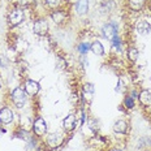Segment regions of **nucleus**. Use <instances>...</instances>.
I'll list each match as a JSON object with an SVG mask.
<instances>
[{"label": "nucleus", "mask_w": 151, "mask_h": 151, "mask_svg": "<svg viewBox=\"0 0 151 151\" xmlns=\"http://www.w3.org/2000/svg\"><path fill=\"white\" fill-rule=\"evenodd\" d=\"M11 98H12V102L14 103V106L17 107V108H22L25 102H26V93H25V90L21 89V87H16V89L12 91Z\"/></svg>", "instance_id": "obj_1"}, {"label": "nucleus", "mask_w": 151, "mask_h": 151, "mask_svg": "<svg viewBox=\"0 0 151 151\" xmlns=\"http://www.w3.org/2000/svg\"><path fill=\"white\" fill-rule=\"evenodd\" d=\"M25 18V13L22 9L16 8L13 11H11V13L8 14V21L11 26H18Z\"/></svg>", "instance_id": "obj_2"}, {"label": "nucleus", "mask_w": 151, "mask_h": 151, "mask_svg": "<svg viewBox=\"0 0 151 151\" xmlns=\"http://www.w3.org/2000/svg\"><path fill=\"white\" fill-rule=\"evenodd\" d=\"M33 132L37 134L38 137H42L47 133V122L45 121V119L38 117L33 124Z\"/></svg>", "instance_id": "obj_3"}, {"label": "nucleus", "mask_w": 151, "mask_h": 151, "mask_svg": "<svg viewBox=\"0 0 151 151\" xmlns=\"http://www.w3.org/2000/svg\"><path fill=\"white\" fill-rule=\"evenodd\" d=\"M34 33L39 37H45L48 31V24L46 20H38L34 22V27H33Z\"/></svg>", "instance_id": "obj_4"}, {"label": "nucleus", "mask_w": 151, "mask_h": 151, "mask_svg": "<svg viewBox=\"0 0 151 151\" xmlns=\"http://www.w3.org/2000/svg\"><path fill=\"white\" fill-rule=\"evenodd\" d=\"M102 33H103V35H104V38L112 40L113 37L117 35V26H116L113 22L106 24L104 26H103V29H102Z\"/></svg>", "instance_id": "obj_5"}, {"label": "nucleus", "mask_w": 151, "mask_h": 151, "mask_svg": "<svg viewBox=\"0 0 151 151\" xmlns=\"http://www.w3.org/2000/svg\"><path fill=\"white\" fill-rule=\"evenodd\" d=\"M38 91H39V83H38L37 81L27 80L26 82H25V93H26L27 95L34 96L38 94Z\"/></svg>", "instance_id": "obj_6"}, {"label": "nucleus", "mask_w": 151, "mask_h": 151, "mask_svg": "<svg viewBox=\"0 0 151 151\" xmlns=\"http://www.w3.org/2000/svg\"><path fill=\"white\" fill-rule=\"evenodd\" d=\"M13 119H14V115L12 112V109L7 108V107L0 109V122L1 124H11L13 121Z\"/></svg>", "instance_id": "obj_7"}, {"label": "nucleus", "mask_w": 151, "mask_h": 151, "mask_svg": "<svg viewBox=\"0 0 151 151\" xmlns=\"http://www.w3.org/2000/svg\"><path fill=\"white\" fill-rule=\"evenodd\" d=\"M76 121H77V117L74 115H69L64 119L63 121V127H64V130L67 132H72L76 128Z\"/></svg>", "instance_id": "obj_8"}, {"label": "nucleus", "mask_w": 151, "mask_h": 151, "mask_svg": "<svg viewBox=\"0 0 151 151\" xmlns=\"http://www.w3.org/2000/svg\"><path fill=\"white\" fill-rule=\"evenodd\" d=\"M61 142H63V138L60 134H50L48 138H47V145H48L50 147H52V149L60 146Z\"/></svg>", "instance_id": "obj_9"}, {"label": "nucleus", "mask_w": 151, "mask_h": 151, "mask_svg": "<svg viewBox=\"0 0 151 151\" xmlns=\"http://www.w3.org/2000/svg\"><path fill=\"white\" fill-rule=\"evenodd\" d=\"M90 50H91V52H93L94 55H98V56L104 55V47H103V45L99 42V40H95V42L91 43Z\"/></svg>", "instance_id": "obj_10"}, {"label": "nucleus", "mask_w": 151, "mask_h": 151, "mask_svg": "<svg viewBox=\"0 0 151 151\" xmlns=\"http://www.w3.org/2000/svg\"><path fill=\"white\" fill-rule=\"evenodd\" d=\"M76 9H77V13L80 16L86 14L87 13V9H89V0H77Z\"/></svg>", "instance_id": "obj_11"}, {"label": "nucleus", "mask_w": 151, "mask_h": 151, "mask_svg": "<svg viewBox=\"0 0 151 151\" xmlns=\"http://www.w3.org/2000/svg\"><path fill=\"white\" fill-rule=\"evenodd\" d=\"M151 30V26L147 21H139L137 22V31L141 34V35H147Z\"/></svg>", "instance_id": "obj_12"}, {"label": "nucleus", "mask_w": 151, "mask_h": 151, "mask_svg": "<svg viewBox=\"0 0 151 151\" xmlns=\"http://www.w3.org/2000/svg\"><path fill=\"white\" fill-rule=\"evenodd\" d=\"M138 99L143 106H149L151 104V93L149 90H142L138 95Z\"/></svg>", "instance_id": "obj_13"}, {"label": "nucleus", "mask_w": 151, "mask_h": 151, "mask_svg": "<svg viewBox=\"0 0 151 151\" xmlns=\"http://www.w3.org/2000/svg\"><path fill=\"white\" fill-rule=\"evenodd\" d=\"M94 91H95V89H94L93 83H85L83 85V98H85V100L87 99V102H90L91 98H93Z\"/></svg>", "instance_id": "obj_14"}, {"label": "nucleus", "mask_w": 151, "mask_h": 151, "mask_svg": "<svg viewBox=\"0 0 151 151\" xmlns=\"http://www.w3.org/2000/svg\"><path fill=\"white\" fill-rule=\"evenodd\" d=\"M113 130H115L116 133H121V134L127 133V130H128V124H127V122H125L124 120L116 121L115 125H113Z\"/></svg>", "instance_id": "obj_15"}, {"label": "nucleus", "mask_w": 151, "mask_h": 151, "mask_svg": "<svg viewBox=\"0 0 151 151\" xmlns=\"http://www.w3.org/2000/svg\"><path fill=\"white\" fill-rule=\"evenodd\" d=\"M65 17H67V14H65V12H63V11L53 12V13L51 14V18L55 21V24H58V25H60V24L64 22Z\"/></svg>", "instance_id": "obj_16"}, {"label": "nucleus", "mask_w": 151, "mask_h": 151, "mask_svg": "<svg viewBox=\"0 0 151 151\" xmlns=\"http://www.w3.org/2000/svg\"><path fill=\"white\" fill-rule=\"evenodd\" d=\"M143 4H145V0H129V8L136 12L142 9Z\"/></svg>", "instance_id": "obj_17"}, {"label": "nucleus", "mask_w": 151, "mask_h": 151, "mask_svg": "<svg viewBox=\"0 0 151 151\" xmlns=\"http://www.w3.org/2000/svg\"><path fill=\"white\" fill-rule=\"evenodd\" d=\"M138 50L137 48H129V51H128V59L130 61H137V59H138Z\"/></svg>", "instance_id": "obj_18"}, {"label": "nucleus", "mask_w": 151, "mask_h": 151, "mask_svg": "<svg viewBox=\"0 0 151 151\" xmlns=\"http://www.w3.org/2000/svg\"><path fill=\"white\" fill-rule=\"evenodd\" d=\"M77 50H78V51H80L81 55L85 56V55H86V53H87V51H89V50H90V45H89V43H87V42H82V43H81V45H78Z\"/></svg>", "instance_id": "obj_19"}, {"label": "nucleus", "mask_w": 151, "mask_h": 151, "mask_svg": "<svg viewBox=\"0 0 151 151\" xmlns=\"http://www.w3.org/2000/svg\"><path fill=\"white\" fill-rule=\"evenodd\" d=\"M124 106L127 107L128 109L134 108V99L132 98V96H127V98L124 99Z\"/></svg>", "instance_id": "obj_20"}, {"label": "nucleus", "mask_w": 151, "mask_h": 151, "mask_svg": "<svg viewBox=\"0 0 151 151\" xmlns=\"http://www.w3.org/2000/svg\"><path fill=\"white\" fill-rule=\"evenodd\" d=\"M112 47H113V48H116L117 51H120V50H121V39L117 35L113 37V39H112Z\"/></svg>", "instance_id": "obj_21"}, {"label": "nucleus", "mask_w": 151, "mask_h": 151, "mask_svg": "<svg viewBox=\"0 0 151 151\" xmlns=\"http://www.w3.org/2000/svg\"><path fill=\"white\" fill-rule=\"evenodd\" d=\"M46 3H47V5H48V7H51V8H58L59 5H60L61 0H46Z\"/></svg>", "instance_id": "obj_22"}, {"label": "nucleus", "mask_w": 151, "mask_h": 151, "mask_svg": "<svg viewBox=\"0 0 151 151\" xmlns=\"http://www.w3.org/2000/svg\"><path fill=\"white\" fill-rule=\"evenodd\" d=\"M17 3L21 7H29V5H33L35 3V0H17Z\"/></svg>", "instance_id": "obj_23"}, {"label": "nucleus", "mask_w": 151, "mask_h": 151, "mask_svg": "<svg viewBox=\"0 0 151 151\" xmlns=\"http://www.w3.org/2000/svg\"><path fill=\"white\" fill-rule=\"evenodd\" d=\"M81 63H82V67H87V64H89V61H87V59L85 56L81 58Z\"/></svg>", "instance_id": "obj_24"}, {"label": "nucleus", "mask_w": 151, "mask_h": 151, "mask_svg": "<svg viewBox=\"0 0 151 151\" xmlns=\"http://www.w3.org/2000/svg\"><path fill=\"white\" fill-rule=\"evenodd\" d=\"M111 151H121V150H117V149H115V150H111Z\"/></svg>", "instance_id": "obj_25"}, {"label": "nucleus", "mask_w": 151, "mask_h": 151, "mask_svg": "<svg viewBox=\"0 0 151 151\" xmlns=\"http://www.w3.org/2000/svg\"><path fill=\"white\" fill-rule=\"evenodd\" d=\"M103 3H107V0H103Z\"/></svg>", "instance_id": "obj_26"}, {"label": "nucleus", "mask_w": 151, "mask_h": 151, "mask_svg": "<svg viewBox=\"0 0 151 151\" xmlns=\"http://www.w3.org/2000/svg\"><path fill=\"white\" fill-rule=\"evenodd\" d=\"M0 89H1V83H0Z\"/></svg>", "instance_id": "obj_27"}]
</instances>
